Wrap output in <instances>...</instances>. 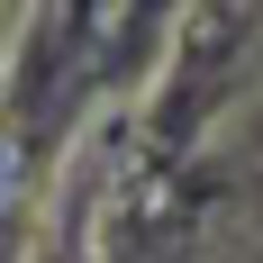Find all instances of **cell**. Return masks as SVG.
Returning <instances> with one entry per match:
<instances>
[{
	"mask_svg": "<svg viewBox=\"0 0 263 263\" xmlns=\"http://www.w3.org/2000/svg\"><path fill=\"white\" fill-rule=\"evenodd\" d=\"M0 200H9V145H0Z\"/></svg>",
	"mask_w": 263,
	"mask_h": 263,
	"instance_id": "6da1fadb",
	"label": "cell"
}]
</instances>
